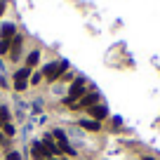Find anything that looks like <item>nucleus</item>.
<instances>
[{"label": "nucleus", "mask_w": 160, "mask_h": 160, "mask_svg": "<svg viewBox=\"0 0 160 160\" xmlns=\"http://www.w3.org/2000/svg\"><path fill=\"white\" fill-rule=\"evenodd\" d=\"M40 61V50H33L28 52V57H26V68H33L35 64Z\"/></svg>", "instance_id": "12"}, {"label": "nucleus", "mask_w": 160, "mask_h": 160, "mask_svg": "<svg viewBox=\"0 0 160 160\" xmlns=\"http://www.w3.org/2000/svg\"><path fill=\"white\" fill-rule=\"evenodd\" d=\"M31 158L33 160H45L47 158L45 148H42V141H33V144H31Z\"/></svg>", "instance_id": "8"}, {"label": "nucleus", "mask_w": 160, "mask_h": 160, "mask_svg": "<svg viewBox=\"0 0 160 160\" xmlns=\"http://www.w3.org/2000/svg\"><path fill=\"white\" fill-rule=\"evenodd\" d=\"M87 111H90V118L97 120V122H101V120L108 118V108H106V106H101V104L92 106V108H87Z\"/></svg>", "instance_id": "6"}, {"label": "nucleus", "mask_w": 160, "mask_h": 160, "mask_svg": "<svg viewBox=\"0 0 160 160\" xmlns=\"http://www.w3.org/2000/svg\"><path fill=\"white\" fill-rule=\"evenodd\" d=\"M7 122H10V111L2 106V108H0V127H5Z\"/></svg>", "instance_id": "13"}, {"label": "nucleus", "mask_w": 160, "mask_h": 160, "mask_svg": "<svg viewBox=\"0 0 160 160\" xmlns=\"http://www.w3.org/2000/svg\"><path fill=\"white\" fill-rule=\"evenodd\" d=\"M2 130H5V137H14L17 134V130H14V125H10V122H7L5 127H2Z\"/></svg>", "instance_id": "15"}, {"label": "nucleus", "mask_w": 160, "mask_h": 160, "mask_svg": "<svg viewBox=\"0 0 160 160\" xmlns=\"http://www.w3.org/2000/svg\"><path fill=\"white\" fill-rule=\"evenodd\" d=\"M40 80H42V73H33V75H31V80H28V82H31V85H38Z\"/></svg>", "instance_id": "16"}, {"label": "nucleus", "mask_w": 160, "mask_h": 160, "mask_svg": "<svg viewBox=\"0 0 160 160\" xmlns=\"http://www.w3.org/2000/svg\"><path fill=\"white\" fill-rule=\"evenodd\" d=\"M45 160H57V158H45Z\"/></svg>", "instance_id": "21"}, {"label": "nucleus", "mask_w": 160, "mask_h": 160, "mask_svg": "<svg viewBox=\"0 0 160 160\" xmlns=\"http://www.w3.org/2000/svg\"><path fill=\"white\" fill-rule=\"evenodd\" d=\"M0 108H2V106H0Z\"/></svg>", "instance_id": "22"}, {"label": "nucleus", "mask_w": 160, "mask_h": 160, "mask_svg": "<svg viewBox=\"0 0 160 160\" xmlns=\"http://www.w3.org/2000/svg\"><path fill=\"white\" fill-rule=\"evenodd\" d=\"M85 94H87V82H85V78H82V75H78V78L71 82L68 94H66L64 104H66V106H73V104H78V101L82 99Z\"/></svg>", "instance_id": "1"}, {"label": "nucleus", "mask_w": 160, "mask_h": 160, "mask_svg": "<svg viewBox=\"0 0 160 160\" xmlns=\"http://www.w3.org/2000/svg\"><path fill=\"white\" fill-rule=\"evenodd\" d=\"M97 104H99V92H87V94L73 106L75 108H92V106H97Z\"/></svg>", "instance_id": "5"}, {"label": "nucleus", "mask_w": 160, "mask_h": 160, "mask_svg": "<svg viewBox=\"0 0 160 160\" xmlns=\"http://www.w3.org/2000/svg\"><path fill=\"white\" fill-rule=\"evenodd\" d=\"M80 127H82V130L99 132V130H101V122H97V120H80Z\"/></svg>", "instance_id": "11"}, {"label": "nucleus", "mask_w": 160, "mask_h": 160, "mask_svg": "<svg viewBox=\"0 0 160 160\" xmlns=\"http://www.w3.org/2000/svg\"><path fill=\"white\" fill-rule=\"evenodd\" d=\"M42 148H45L47 158H54V155H59V153H61L59 146H57V141L52 139V137H45V139H42Z\"/></svg>", "instance_id": "7"}, {"label": "nucleus", "mask_w": 160, "mask_h": 160, "mask_svg": "<svg viewBox=\"0 0 160 160\" xmlns=\"http://www.w3.org/2000/svg\"><path fill=\"white\" fill-rule=\"evenodd\" d=\"M7 10V2H5V0H0V17H2V12H5Z\"/></svg>", "instance_id": "18"}, {"label": "nucleus", "mask_w": 160, "mask_h": 160, "mask_svg": "<svg viewBox=\"0 0 160 160\" xmlns=\"http://www.w3.org/2000/svg\"><path fill=\"white\" fill-rule=\"evenodd\" d=\"M0 54H10V40H0Z\"/></svg>", "instance_id": "14"}, {"label": "nucleus", "mask_w": 160, "mask_h": 160, "mask_svg": "<svg viewBox=\"0 0 160 160\" xmlns=\"http://www.w3.org/2000/svg\"><path fill=\"white\" fill-rule=\"evenodd\" d=\"M64 73H66V61H57V64H50L42 68V78L50 80V82L52 80H59Z\"/></svg>", "instance_id": "2"}, {"label": "nucleus", "mask_w": 160, "mask_h": 160, "mask_svg": "<svg viewBox=\"0 0 160 160\" xmlns=\"http://www.w3.org/2000/svg\"><path fill=\"white\" fill-rule=\"evenodd\" d=\"M52 137H54V141H57V146H59V151H61V153L75 155V148L71 146V141L66 139V132H64V130H54V132H52Z\"/></svg>", "instance_id": "4"}, {"label": "nucleus", "mask_w": 160, "mask_h": 160, "mask_svg": "<svg viewBox=\"0 0 160 160\" xmlns=\"http://www.w3.org/2000/svg\"><path fill=\"white\" fill-rule=\"evenodd\" d=\"M2 141H5V134H2V132H0V144H2Z\"/></svg>", "instance_id": "19"}, {"label": "nucleus", "mask_w": 160, "mask_h": 160, "mask_svg": "<svg viewBox=\"0 0 160 160\" xmlns=\"http://www.w3.org/2000/svg\"><path fill=\"white\" fill-rule=\"evenodd\" d=\"M31 75H33V71L31 68H19V71H14V90L17 92H24L26 87H28V80H31Z\"/></svg>", "instance_id": "3"}, {"label": "nucleus", "mask_w": 160, "mask_h": 160, "mask_svg": "<svg viewBox=\"0 0 160 160\" xmlns=\"http://www.w3.org/2000/svg\"><path fill=\"white\" fill-rule=\"evenodd\" d=\"M7 160H21V155L17 151H7Z\"/></svg>", "instance_id": "17"}, {"label": "nucleus", "mask_w": 160, "mask_h": 160, "mask_svg": "<svg viewBox=\"0 0 160 160\" xmlns=\"http://www.w3.org/2000/svg\"><path fill=\"white\" fill-rule=\"evenodd\" d=\"M141 160H153V158H146V155H144V158H141Z\"/></svg>", "instance_id": "20"}, {"label": "nucleus", "mask_w": 160, "mask_h": 160, "mask_svg": "<svg viewBox=\"0 0 160 160\" xmlns=\"http://www.w3.org/2000/svg\"><path fill=\"white\" fill-rule=\"evenodd\" d=\"M17 35V26L14 24H5L0 28V40H12Z\"/></svg>", "instance_id": "10"}, {"label": "nucleus", "mask_w": 160, "mask_h": 160, "mask_svg": "<svg viewBox=\"0 0 160 160\" xmlns=\"http://www.w3.org/2000/svg\"><path fill=\"white\" fill-rule=\"evenodd\" d=\"M21 45H24V38H21V35H14V38L10 40V57H12V59H17V57H19Z\"/></svg>", "instance_id": "9"}]
</instances>
